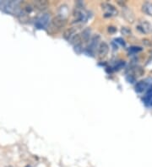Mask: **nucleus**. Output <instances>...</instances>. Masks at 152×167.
<instances>
[{"label":"nucleus","mask_w":152,"mask_h":167,"mask_svg":"<svg viewBox=\"0 0 152 167\" xmlns=\"http://www.w3.org/2000/svg\"><path fill=\"white\" fill-rule=\"evenodd\" d=\"M67 24V20L63 15H57L52 20V25H53L54 28H63Z\"/></svg>","instance_id":"1"},{"label":"nucleus","mask_w":152,"mask_h":167,"mask_svg":"<svg viewBox=\"0 0 152 167\" xmlns=\"http://www.w3.org/2000/svg\"><path fill=\"white\" fill-rule=\"evenodd\" d=\"M102 10L105 11L106 15H110V16H114V15H118V10L113 5L108 4V3H103L102 4Z\"/></svg>","instance_id":"2"},{"label":"nucleus","mask_w":152,"mask_h":167,"mask_svg":"<svg viewBox=\"0 0 152 167\" xmlns=\"http://www.w3.org/2000/svg\"><path fill=\"white\" fill-rule=\"evenodd\" d=\"M137 28L144 33H151L152 32V25L146 20H141L139 22V25Z\"/></svg>","instance_id":"3"},{"label":"nucleus","mask_w":152,"mask_h":167,"mask_svg":"<svg viewBox=\"0 0 152 167\" xmlns=\"http://www.w3.org/2000/svg\"><path fill=\"white\" fill-rule=\"evenodd\" d=\"M108 51H109V47L106 42H102L99 45L98 51H97L99 57H101V58L106 57L108 53Z\"/></svg>","instance_id":"4"},{"label":"nucleus","mask_w":152,"mask_h":167,"mask_svg":"<svg viewBox=\"0 0 152 167\" xmlns=\"http://www.w3.org/2000/svg\"><path fill=\"white\" fill-rule=\"evenodd\" d=\"M34 5L36 9L42 10L47 8L48 2L46 0H37V1H34Z\"/></svg>","instance_id":"5"},{"label":"nucleus","mask_w":152,"mask_h":167,"mask_svg":"<svg viewBox=\"0 0 152 167\" xmlns=\"http://www.w3.org/2000/svg\"><path fill=\"white\" fill-rule=\"evenodd\" d=\"M142 11L146 15L152 16V3L145 2L142 5Z\"/></svg>","instance_id":"6"},{"label":"nucleus","mask_w":152,"mask_h":167,"mask_svg":"<svg viewBox=\"0 0 152 167\" xmlns=\"http://www.w3.org/2000/svg\"><path fill=\"white\" fill-rule=\"evenodd\" d=\"M123 16L125 18V20H127L128 22H133V20H134V15L132 13V11L129 10H128V9H124L123 12Z\"/></svg>","instance_id":"7"},{"label":"nucleus","mask_w":152,"mask_h":167,"mask_svg":"<svg viewBox=\"0 0 152 167\" xmlns=\"http://www.w3.org/2000/svg\"><path fill=\"white\" fill-rule=\"evenodd\" d=\"M81 41H82V38H81V35L79 34L74 35V36L70 39V42H71V44L74 45V47L80 46Z\"/></svg>","instance_id":"8"},{"label":"nucleus","mask_w":152,"mask_h":167,"mask_svg":"<svg viewBox=\"0 0 152 167\" xmlns=\"http://www.w3.org/2000/svg\"><path fill=\"white\" fill-rule=\"evenodd\" d=\"M75 31H76V30H75L74 27H71V28H69V29L66 30L64 33V39L69 40V41L74 35V34L75 33Z\"/></svg>","instance_id":"9"},{"label":"nucleus","mask_w":152,"mask_h":167,"mask_svg":"<svg viewBox=\"0 0 152 167\" xmlns=\"http://www.w3.org/2000/svg\"><path fill=\"white\" fill-rule=\"evenodd\" d=\"M90 35H91V30H90V28H85L82 31V33H81L80 35H81V38H82L84 41L87 42V41H89V40H90Z\"/></svg>","instance_id":"10"},{"label":"nucleus","mask_w":152,"mask_h":167,"mask_svg":"<svg viewBox=\"0 0 152 167\" xmlns=\"http://www.w3.org/2000/svg\"><path fill=\"white\" fill-rule=\"evenodd\" d=\"M99 41H100V36H99L98 35L93 36V37L91 38V40H90L89 48H90L91 50H94L95 48H96V47H97V45H98Z\"/></svg>","instance_id":"11"},{"label":"nucleus","mask_w":152,"mask_h":167,"mask_svg":"<svg viewBox=\"0 0 152 167\" xmlns=\"http://www.w3.org/2000/svg\"><path fill=\"white\" fill-rule=\"evenodd\" d=\"M146 88H147V84H146L145 81H139V83H137L136 86H135L136 91L139 92V93L143 92Z\"/></svg>","instance_id":"12"},{"label":"nucleus","mask_w":152,"mask_h":167,"mask_svg":"<svg viewBox=\"0 0 152 167\" xmlns=\"http://www.w3.org/2000/svg\"><path fill=\"white\" fill-rule=\"evenodd\" d=\"M121 31H122V33H123V35H128L131 33V30L128 29V27H123Z\"/></svg>","instance_id":"13"},{"label":"nucleus","mask_w":152,"mask_h":167,"mask_svg":"<svg viewBox=\"0 0 152 167\" xmlns=\"http://www.w3.org/2000/svg\"><path fill=\"white\" fill-rule=\"evenodd\" d=\"M108 30H109L110 32H115V31L117 30V29H116V28H114V27H109Z\"/></svg>","instance_id":"14"},{"label":"nucleus","mask_w":152,"mask_h":167,"mask_svg":"<svg viewBox=\"0 0 152 167\" xmlns=\"http://www.w3.org/2000/svg\"><path fill=\"white\" fill-rule=\"evenodd\" d=\"M7 167H13V166H7Z\"/></svg>","instance_id":"15"}]
</instances>
